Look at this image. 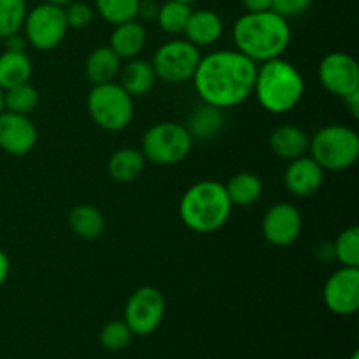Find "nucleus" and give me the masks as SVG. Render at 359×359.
Segmentation results:
<instances>
[{
    "mask_svg": "<svg viewBox=\"0 0 359 359\" xmlns=\"http://www.w3.org/2000/svg\"><path fill=\"white\" fill-rule=\"evenodd\" d=\"M256 70L258 63L237 49H219L200 58L191 81L203 104L224 111L251 97Z\"/></svg>",
    "mask_w": 359,
    "mask_h": 359,
    "instance_id": "f257e3e1",
    "label": "nucleus"
},
{
    "mask_svg": "<svg viewBox=\"0 0 359 359\" xmlns=\"http://www.w3.org/2000/svg\"><path fill=\"white\" fill-rule=\"evenodd\" d=\"M233 42L238 53L255 63L280 58L291 42V27L277 13H245L235 21Z\"/></svg>",
    "mask_w": 359,
    "mask_h": 359,
    "instance_id": "f03ea898",
    "label": "nucleus"
},
{
    "mask_svg": "<svg viewBox=\"0 0 359 359\" xmlns=\"http://www.w3.org/2000/svg\"><path fill=\"white\" fill-rule=\"evenodd\" d=\"M252 95L270 114H287L304 98L305 79L293 63L280 56L258 67Z\"/></svg>",
    "mask_w": 359,
    "mask_h": 359,
    "instance_id": "7ed1b4c3",
    "label": "nucleus"
},
{
    "mask_svg": "<svg viewBox=\"0 0 359 359\" xmlns=\"http://www.w3.org/2000/svg\"><path fill=\"white\" fill-rule=\"evenodd\" d=\"M230 198L224 184L207 179L186 189L179 205V216L195 233H212L223 228L231 216Z\"/></svg>",
    "mask_w": 359,
    "mask_h": 359,
    "instance_id": "20e7f679",
    "label": "nucleus"
},
{
    "mask_svg": "<svg viewBox=\"0 0 359 359\" xmlns=\"http://www.w3.org/2000/svg\"><path fill=\"white\" fill-rule=\"evenodd\" d=\"M309 154L325 172L347 170L359 158L358 132L346 125L323 126L311 137Z\"/></svg>",
    "mask_w": 359,
    "mask_h": 359,
    "instance_id": "39448f33",
    "label": "nucleus"
},
{
    "mask_svg": "<svg viewBox=\"0 0 359 359\" xmlns=\"http://www.w3.org/2000/svg\"><path fill=\"white\" fill-rule=\"evenodd\" d=\"M88 112L97 126L105 132H121L132 123L133 98L121 88V84H95L88 93Z\"/></svg>",
    "mask_w": 359,
    "mask_h": 359,
    "instance_id": "423d86ee",
    "label": "nucleus"
},
{
    "mask_svg": "<svg viewBox=\"0 0 359 359\" xmlns=\"http://www.w3.org/2000/svg\"><path fill=\"white\" fill-rule=\"evenodd\" d=\"M193 139L184 125L156 123L142 137V154L154 165H174L191 153Z\"/></svg>",
    "mask_w": 359,
    "mask_h": 359,
    "instance_id": "0eeeda50",
    "label": "nucleus"
},
{
    "mask_svg": "<svg viewBox=\"0 0 359 359\" xmlns=\"http://www.w3.org/2000/svg\"><path fill=\"white\" fill-rule=\"evenodd\" d=\"M202 53L186 39H172L156 49L153 56L154 74L168 84H182L193 79Z\"/></svg>",
    "mask_w": 359,
    "mask_h": 359,
    "instance_id": "6e6552de",
    "label": "nucleus"
},
{
    "mask_svg": "<svg viewBox=\"0 0 359 359\" xmlns=\"http://www.w3.org/2000/svg\"><path fill=\"white\" fill-rule=\"evenodd\" d=\"M25 39L39 51H51L58 48L69 32L63 7L53 4H39L27 13L23 23Z\"/></svg>",
    "mask_w": 359,
    "mask_h": 359,
    "instance_id": "1a4fd4ad",
    "label": "nucleus"
},
{
    "mask_svg": "<svg viewBox=\"0 0 359 359\" xmlns=\"http://www.w3.org/2000/svg\"><path fill=\"white\" fill-rule=\"evenodd\" d=\"M165 318V297L153 286H142L132 293L125 307V319L133 335L147 337L160 328Z\"/></svg>",
    "mask_w": 359,
    "mask_h": 359,
    "instance_id": "9d476101",
    "label": "nucleus"
},
{
    "mask_svg": "<svg viewBox=\"0 0 359 359\" xmlns=\"http://www.w3.org/2000/svg\"><path fill=\"white\" fill-rule=\"evenodd\" d=\"M326 309L337 316H353L359 309V269L340 266L328 277L323 290Z\"/></svg>",
    "mask_w": 359,
    "mask_h": 359,
    "instance_id": "9b49d317",
    "label": "nucleus"
},
{
    "mask_svg": "<svg viewBox=\"0 0 359 359\" xmlns=\"http://www.w3.org/2000/svg\"><path fill=\"white\" fill-rule=\"evenodd\" d=\"M319 81L328 93L335 97H347L359 90V67L351 55L335 51L321 60L318 69Z\"/></svg>",
    "mask_w": 359,
    "mask_h": 359,
    "instance_id": "f8f14e48",
    "label": "nucleus"
},
{
    "mask_svg": "<svg viewBox=\"0 0 359 359\" xmlns=\"http://www.w3.org/2000/svg\"><path fill=\"white\" fill-rule=\"evenodd\" d=\"M302 214L293 203L279 202L266 210L262 221L263 237L276 248H287L294 244L302 233Z\"/></svg>",
    "mask_w": 359,
    "mask_h": 359,
    "instance_id": "ddd939ff",
    "label": "nucleus"
},
{
    "mask_svg": "<svg viewBox=\"0 0 359 359\" xmlns=\"http://www.w3.org/2000/svg\"><path fill=\"white\" fill-rule=\"evenodd\" d=\"M37 144V128L25 114L4 111L0 114V149L11 156H25Z\"/></svg>",
    "mask_w": 359,
    "mask_h": 359,
    "instance_id": "4468645a",
    "label": "nucleus"
},
{
    "mask_svg": "<svg viewBox=\"0 0 359 359\" xmlns=\"http://www.w3.org/2000/svg\"><path fill=\"white\" fill-rule=\"evenodd\" d=\"M323 182H325V170L311 154L291 160L284 172V184L287 191L300 198L316 195L321 189Z\"/></svg>",
    "mask_w": 359,
    "mask_h": 359,
    "instance_id": "2eb2a0df",
    "label": "nucleus"
},
{
    "mask_svg": "<svg viewBox=\"0 0 359 359\" xmlns=\"http://www.w3.org/2000/svg\"><path fill=\"white\" fill-rule=\"evenodd\" d=\"M223 32L224 23L219 14L210 9H196L189 14L182 35L196 48H207L216 44L223 37Z\"/></svg>",
    "mask_w": 359,
    "mask_h": 359,
    "instance_id": "dca6fc26",
    "label": "nucleus"
},
{
    "mask_svg": "<svg viewBox=\"0 0 359 359\" xmlns=\"http://www.w3.org/2000/svg\"><path fill=\"white\" fill-rule=\"evenodd\" d=\"M147 42L146 27L139 20H130L116 25L111 34L109 48L121 60H133L142 53Z\"/></svg>",
    "mask_w": 359,
    "mask_h": 359,
    "instance_id": "f3484780",
    "label": "nucleus"
},
{
    "mask_svg": "<svg viewBox=\"0 0 359 359\" xmlns=\"http://www.w3.org/2000/svg\"><path fill=\"white\" fill-rule=\"evenodd\" d=\"M309 142H311V137L294 125L279 126L273 130L269 139L270 151L286 161L305 156L309 153Z\"/></svg>",
    "mask_w": 359,
    "mask_h": 359,
    "instance_id": "a211bd4d",
    "label": "nucleus"
},
{
    "mask_svg": "<svg viewBox=\"0 0 359 359\" xmlns=\"http://www.w3.org/2000/svg\"><path fill=\"white\" fill-rule=\"evenodd\" d=\"M156 74H154L151 62L146 60L133 58L119 70V84L123 90L132 98L144 97L149 93L156 83Z\"/></svg>",
    "mask_w": 359,
    "mask_h": 359,
    "instance_id": "6ab92c4d",
    "label": "nucleus"
},
{
    "mask_svg": "<svg viewBox=\"0 0 359 359\" xmlns=\"http://www.w3.org/2000/svg\"><path fill=\"white\" fill-rule=\"evenodd\" d=\"M121 70V58L112 51L109 46H100L88 55L84 72L91 86L95 84L111 83L119 76Z\"/></svg>",
    "mask_w": 359,
    "mask_h": 359,
    "instance_id": "aec40b11",
    "label": "nucleus"
},
{
    "mask_svg": "<svg viewBox=\"0 0 359 359\" xmlns=\"http://www.w3.org/2000/svg\"><path fill=\"white\" fill-rule=\"evenodd\" d=\"M224 112L223 109L214 107L209 104H200L195 111L189 114L186 130L189 132L193 140H210L223 130Z\"/></svg>",
    "mask_w": 359,
    "mask_h": 359,
    "instance_id": "412c9836",
    "label": "nucleus"
},
{
    "mask_svg": "<svg viewBox=\"0 0 359 359\" xmlns=\"http://www.w3.org/2000/svg\"><path fill=\"white\" fill-rule=\"evenodd\" d=\"M144 165H146V158H144L142 151L133 149V147H123L109 158L107 172L114 181L132 182L144 170Z\"/></svg>",
    "mask_w": 359,
    "mask_h": 359,
    "instance_id": "4be33fe9",
    "label": "nucleus"
},
{
    "mask_svg": "<svg viewBox=\"0 0 359 359\" xmlns=\"http://www.w3.org/2000/svg\"><path fill=\"white\" fill-rule=\"evenodd\" d=\"M32 77V62L27 53H0V90H9L18 84L28 83Z\"/></svg>",
    "mask_w": 359,
    "mask_h": 359,
    "instance_id": "5701e85b",
    "label": "nucleus"
},
{
    "mask_svg": "<svg viewBox=\"0 0 359 359\" xmlns=\"http://www.w3.org/2000/svg\"><path fill=\"white\" fill-rule=\"evenodd\" d=\"M70 230L84 241H95L104 233L105 219L100 210L88 203H81L70 210Z\"/></svg>",
    "mask_w": 359,
    "mask_h": 359,
    "instance_id": "b1692460",
    "label": "nucleus"
},
{
    "mask_svg": "<svg viewBox=\"0 0 359 359\" xmlns=\"http://www.w3.org/2000/svg\"><path fill=\"white\" fill-rule=\"evenodd\" d=\"M231 205L249 207L259 200L263 193L262 179L251 172H241L224 184Z\"/></svg>",
    "mask_w": 359,
    "mask_h": 359,
    "instance_id": "393cba45",
    "label": "nucleus"
},
{
    "mask_svg": "<svg viewBox=\"0 0 359 359\" xmlns=\"http://www.w3.org/2000/svg\"><path fill=\"white\" fill-rule=\"evenodd\" d=\"M191 6L177 0H165L160 4L158 9L156 23L160 25L161 30L168 35H181L184 32L188 18L191 14Z\"/></svg>",
    "mask_w": 359,
    "mask_h": 359,
    "instance_id": "a878e982",
    "label": "nucleus"
},
{
    "mask_svg": "<svg viewBox=\"0 0 359 359\" xmlns=\"http://www.w3.org/2000/svg\"><path fill=\"white\" fill-rule=\"evenodd\" d=\"M39 104V91L30 83L4 90V111L28 116Z\"/></svg>",
    "mask_w": 359,
    "mask_h": 359,
    "instance_id": "bb28decb",
    "label": "nucleus"
},
{
    "mask_svg": "<svg viewBox=\"0 0 359 359\" xmlns=\"http://www.w3.org/2000/svg\"><path fill=\"white\" fill-rule=\"evenodd\" d=\"M139 0H95V11L104 21L111 25L137 20Z\"/></svg>",
    "mask_w": 359,
    "mask_h": 359,
    "instance_id": "cd10ccee",
    "label": "nucleus"
},
{
    "mask_svg": "<svg viewBox=\"0 0 359 359\" xmlns=\"http://www.w3.org/2000/svg\"><path fill=\"white\" fill-rule=\"evenodd\" d=\"M27 13L25 0H0V39L20 32L23 28Z\"/></svg>",
    "mask_w": 359,
    "mask_h": 359,
    "instance_id": "c85d7f7f",
    "label": "nucleus"
},
{
    "mask_svg": "<svg viewBox=\"0 0 359 359\" xmlns=\"http://www.w3.org/2000/svg\"><path fill=\"white\" fill-rule=\"evenodd\" d=\"M333 251L340 265L359 269V228H346L333 242Z\"/></svg>",
    "mask_w": 359,
    "mask_h": 359,
    "instance_id": "c756f323",
    "label": "nucleus"
},
{
    "mask_svg": "<svg viewBox=\"0 0 359 359\" xmlns=\"http://www.w3.org/2000/svg\"><path fill=\"white\" fill-rule=\"evenodd\" d=\"M132 330L128 328L125 321L121 319H114V321H109L107 325H104V328L100 330V344L105 351H111V353H119V351L126 349L132 342Z\"/></svg>",
    "mask_w": 359,
    "mask_h": 359,
    "instance_id": "7c9ffc66",
    "label": "nucleus"
},
{
    "mask_svg": "<svg viewBox=\"0 0 359 359\" xmlns=\"http://www.w3.org/2000/svg\"><path fill=\"white\" fill-rule=\"evenodd\" d=\"M63 13H65V20L69 28H76V30L90 27L95 16L93 7L86 2H81V0H72L70 4H67L63 7Z\"/></svg>",
    "mask_w": 359,
    "mask_h": 359,
    "instance_id": "2f4dec72",
    "label": "nucleus"
},
{
    "mask_svg": "<svg viewBox=\"0 0 359 359\" xmlns=\"http://www.w3.org/2000/svg\"><path fill=\"white\" fill-rule=\"evenodd\" d=\"M311 4L312 0H272V11L290 20V18H297L307 13Z\"/></svg>",
    "mask_w": 359,
    "mask_h": 359,
    "instance_id": "473e14b6",
    "label": "nucleus"
},
{
    "mask_svg": "<svg viewBox=\"0 0 359 359\" xmlns=\"http://www.w3.org/2000/svg\"><path fill=\"white\" fill-rule=\"evenodd\" d=\"M160 4L156 0H139V9H137V18L142 21H156Z\"/></svg>",
    "mask_w": 359,
    "mask_h": 359,
    "instance_id": "72a5a7b5",
    "label": "nucleus"
},
{
    "mask_svg": "<svg viewBox=\"0 0 359 359\" xmlns=\"http://www.w3.org/2000/svg\"><path fill=\"white\" fill-rule=\"evenodd\" d=\"M6 41V49L7 51H16V53H27V39H25V35H21L20 32H16V34L9 35V37L4 39Z\"/></svg>",
    "mask_w": 359,
    "mask_h": 359,
    "instance_id": "f704fd0d",
    "label": "nucleus"
},
{
    "mask_svg": "<svg viewBox=\"0 0 359 359\" xmlns=\"http://www.w3.org/2000/svg\"><path fill=\"white\" fill-rule=\"evenodd\" d=\"M245 13H263L272 9V0H242Z\"/></svg>",
    "mask_w": 359,
    "mask_h": 359,
    "instance_id": "c9c22d12",
    "label": "nucleus"
},
{
    "mask_svg": "<svg viewBox=\"0 0 359 359\" xmlns=\"http://www.w3.org/2000/svg\"><path fill=\"white\" fill-rule=\"evenodd\" d=\"M344 102H346V105L349 107L351 114H353V118H359V90L358 91H353L351 95H347V97L342 98Z\"/></svg>",
    "mask_w": 359,
    "mask_h": 359,
    "instance_id": "e433bc0d",
    "label": "nucleus"
},
{
    "mask_svg": "<svg viewBox=\"0 0 359 359\" xmlns=\"http://www.w3.org/2000/svg\"><path fill=\"white\" fill-rule=\"evenodd\" d=\"M9 269H11L9 256L0 249V287L4 286V283H6L7 277H9Z\"/></svg>",
    "mask_w": 359,
    "mask_h": 359,
    "instance_id": "4c0bfd02",
    "label": "nucleus"
},
{
    "mask_svg": "<svg viewBox=\"0 0 359 359\" xmlns=\"http://www.w3.org/2000/svg\"><path fill=\"white\" fill-rule=\"evenodd\" d=\"M318 256L323 262H330V259L335 258V251H333L332 242H326V244H321L318 249Z\"/></svg>",
    "mask_w": 359,
    "mask_h": 359,
    "instance_id": "58836bf2",
    "label": "nucleus"
},
{
    "mask_svg": "<svg viewBox=\"0 0 359 359\" xmlns=\"http://www.w3.org/2000/svg\"><path fill=\"white\" fill-rule=\"evenodd\" d=\"M46 4H53V6H58V7H65L67 4H70L72 0H44Z\"/></svg>",
    "mask_w": 359,
    "mask_h": 359,
    "instance_id": "ea45409f",
    "label": "nucleus"
},
{
    "mask_svg": "<svg viewBox=\"0 0 359 359\" xmlns=\"http://www.w3.org/2000/svg\"><path fill=\"white\" fill-rule=\"evenodd\" d=\"M4 112V91L0 90V114Z\"/></svg>",
    "mask_w": 359,
    "mask_h": 359,
    "instance_id": "a19ab883",
    "label": "nucleus"
},
{
    "mask_svg": "<svg viewBox=\"0 0 359 359\" xmlns=\"http://www.w3.org/2000/svg\"><path fill=\"white\" fill-rule=\"evenodd\" d=\"M177 2H184V4H189V6H191V4L198 2V0H177Z\"/></svg>",
    "mask_w": 359,
    "mask_h": 359,
    "instance_id": "79ce46f5",
    "label": "nucleus"
},
{
    "mask_svg": "<svg viewBox=\"0 0 359 359\" xmlns=\"http://www.w3.org/2000/svg\"><path fill=\"white\" fill-rule=\"evenodd\" d=\"M351 359H359V353H358V351H354L353 356H351Z\"/></svg>",
    "mask_w": 359,
    "mask_h": 359,
    "instance_id": "37998d69",
    "label": "nucleus"
}]
</instances>
